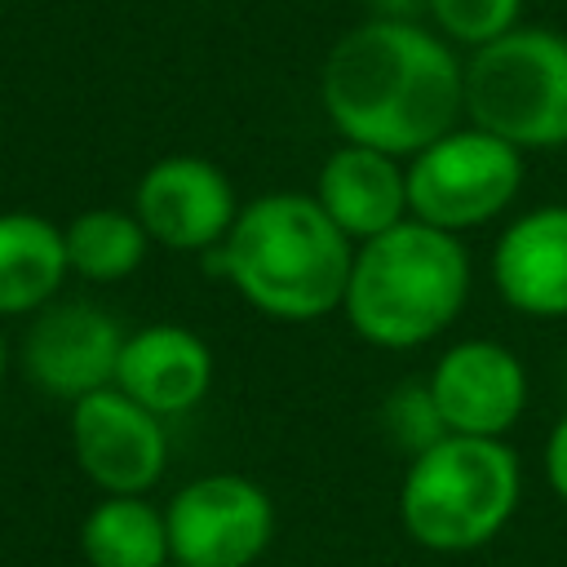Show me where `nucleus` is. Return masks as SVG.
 <instances>
[{"label":"nucleus","mask_w":567,"mask_h":567,"mask_svg":"<svg viewBox=\"0 0 567 567\" xmlns=\"http://www.w3.org/2000/svg\"><path fill=\"white\" fill-rule=\"evenodd\" d=\"M319 102L341 142L412 159L465 120V58L434 27L381 13L328 49Z\"/></svg>","instance_id":"f257e3e1"},{"label":"nucleus","mask_w":567,"mask_h":567,"mask_svg":"<svg viewBox=\"0 0 567 567\" xmlns=\"http://www.w3.org/2000/svg\"><path fill=\"white\" fill-rule=\"evenodd\" d=\"M213 252L226 284L279 323H315L341 310L354 266V239L301 190L248 199Z\"/></svg>","instance_id":"f03ea898"},{"label":"nucleus","mask_w":567,"mask_h":567,"mask_svg":"<svg viewBox=\"0 0 567 567\" xmlns=\"http://www.w3.org/2000/svg\"><path fill=\"white\" fill-rule=\"evenodd\" d=\"M470 252L461 235L416 217L354 244L341 315L381 350H416L443 337L470 301Z\"/></svg>","instance_id":"7ed1b4c3"},{"label":"nucleus","mask_w":567,"mask_h":567,"mask_svg":"<svg viewBox=\"0 0 567 567\" xmlns=\"http://www.w3.org/2000/svg\"><path fill=\"white\" fill-rule=\"evenodd\" d=\"M523 496L518 452L505 439L443 434L408 461L399 487L403 532L434 554H470L496 540Z\"/></svg>","instance_id":"20e7f679"},{"label":"nucleus","mask_w":567,"mask_h":567,"mask_svg":"<svg viewBox=\"0 0 567 567\" xmlns=\"http://www.w3.org/2000/svg\"><path fill=\"white\" fill-rule=\"evenodd\" d=\"M465 120L527 151L567 146V35L514 27L465 58Z\"/></svg>","instance_id":"39448f33"},{"label":"nucleus","mask_w":567,"mask_h":567,"mask_svg":"<svg viewBox=\"0 0 567 567\" xmlns=\"http://www.w3.org/2000/svg\"><path fill=\"white\" fill-rule=\"evenodd\" d=\"M518 190L523 151L470 120L408 159V213L452 235L496 221Z\"/></svg>","instance_id":"423d86ee"},{"label":"nucleus","mask_w":567,"mask_h":567,"mask_svg":"<svg viewBox=\"0 0 567 567\" xmlns=\"http://www.w3.org/2000/svg\"><path fill=\"white\" fill-rule=\"evenodd\" d=\"M173 563L252 567L275 540V501L248 474H199L164 505Z\"/></svg>","instance_id":"0eeeda50"},{"label":"nucleus","mask_w":567,"mask_h":567,"mask_svg":"<svg viewBox=\"0 0 567 567\" xmlns=\"http://www.w3.org/2000/svg\"><path fill=\"white\" fill-rule=\"evenodd\" d=\"M71 456L102 496H146L168 465L164 416L106 385L71 403Z\"/></svg>","instance_id":"6e6552de"},{"label":"nucleus","mask_w":567,"mask_h":567,"mask_svg":"<svg viewBox=\"0 0 567 567\" xmlns=\"http://www.w3.org/2000/svg\"><path fill=\"white\" fill-rule=\"evenodd\" d=\"M239 195L221 164L204 155H164L155 159L133 190V213L146 226L151 244L168 252H213L226 244Z\"/></svg>","instance_id":"1a4fd4ad"},{"label":"nucleus","mask_w":567,"mask_h":567,"mask_svg":"<svg viewBox=\"0 0 567 567\" xmlns=\"http://www.w3.org/2000/svg\"><path fill=\"white\" fill-rule=\"evenodd\" d=\"M124 337L128 332L106 306L53 301L31 315V328L22 337L27 381L58 403H80L84 394L115 385Z\"/></svg>","instance_id":"9d476101"},{"label":"nucleus","mask_w":567,"mask_h":567,"mask_svg":"<svg viewBox=\"0 0 567 567\" xmlns=\"http://www.w3.org/2000/svg\"><path fill=\"white\" fill-rule=\"evenodd\" d=\"M447 434L505 439L527 408L523 359L492 337H470L447 346L425 377Z\"/></svg>","instance_id":"9b49d317"},{"label":"nucleus","mask_w":567,"mask_h":567,"mask_svg":"<svg viewBox=\"0 0 567 567\" xmlns=\"http://www.w3.org/2000/svg\"><path fill=\"white\" fill-rule=\"evenodd\" d=\"M501 301L532 319H567V204L518 213L492 248Z\"/></svg>","instance_id":"f8f14e48"},{"label":"nucleus","mask_w":567,"mask_h":567,"mask_svg":"<svg viewBox=\"0 0 567 567\" xmlns=\"http://www.w3.org/2000/svg\"><path fill=\"white\" fill-rule=\"evenodd\" d=\"M310 195L354 244H368L412 217L408 213V159L385 155L377 146H359V142H341L319 164Z\"/></svg>","instance_id":"ddd939ff"},{"label":"nucleus","mask_w":567,"mask_h":567,"mask_svg":"<svg viewBox=\"0 0 567 567\" xmlns=\"http://www.w3.org/2000/svg\"><path fill=\"white\" fill-rule=\"evenodd\" d=\"M213 385V350L199 332L182 323H146L124 337L115 390L151 408L155 416L190 412Z\"/></svg>","instance_id":"4468645a"},{"label":"nucleus","mask_w":567,"mask_h":567,"mask_svg":"<svg viewBox=\"0 0 567 567\" xmlns=\"http://www.w3.org/2000/svg\"><path fill=\"white\" fill-rule=\"evenodd\" d=\"M71 275L66 235L53 217L31 208L0 213V319L40 315L58 301Z\"/></svg>","instance_id":"2eb2a0df"},{"label":"nucleus","mask_w":567,"mask_h":567,"mask_svg":"<svg viewBox=\"0 0 567 567\" xmlns=\"http://www.w3.org/2000/svg\"><path fill=\"white\" fill-rule=\"evenodd\" d=\"M89 567H168V518L146 496H102L80 523Z\"/></svg>","instance_id":"dca6fc26"},{"label":"nucleus","mask_w":567,"mask_h":567,"mask_svg":"<svg viewBox=\"0 0 567 567\" xmlns=\"http://www.w3.org/2000/svg\"><path fill=\"white\" fill-rule=\"evenodd\" d=\"M62 235H66L71 275L89 284H120L151 252V235L133 208H111V204L84 208L62 226Z\"/></svg>","instance_id":"f3484780"},{"label":"nucleus","mask_w":567,"mask_h":567,"mask_svg":"<svg viewBox=\"0 0 567 567\" xmlns=\"http://www.w3.org/2000/svg\"><path fill=\"white\" fill-rule=\"evenodd\" d=\"M430 27L456 49H483L523 27V0H425Z\"/></svg>","instance_id":"a211bd4d"},{"label":"nucleus","mask_w":567,"mask_h":567,"mask_svg":"<svg viewBox=\"0 0 567 567\" xmlns=\"http://www.w3.org/2000/svg\"><path fill=\"white\" fill-rule=\"evenodd\" d=\"M381 425H385L390 443H394L399 452H408V461L421 456L425 447H434V443L447 434V425H443V416H439L434 394H430L425 381L394 385V394H390L385 408H381Z\"/></svg>","instance_id":"6ab92c4d"},{"label":"nucleus","mask_w":567,"mask_h":567,"mask_svg":"<svg viewBox=\"0 0 567 567\" xmlns=\"http://www.w3.org/2000/svg\"><path fill=\"white\" fill-rule=\"evenodd\" d=\"M545 478H549L554 496L567 505V412L554 421V430L545 439Z\"/></svg>","instance_id":"aec40b11"},{"label":"nucleus","mask_w":567,"mask_h":567,"mask_svg":"<svg viewBox=\"0 0 567 567\" xmlns=\"http://www.w3.org/2000/svg\"><path fill=\"white\" fill-rule=\"evenodd\" d=\"M4 363H9V350H4V332H0V381H4Z\"/></svg>","instance_id":"412c9836"},{"label":"nucleus","mask_w":567,"mask_h":567,"mask_svg":"<svg viewBox=\"0 0 567 567\" xmlns=\"http://www.w3.org/2000/svg\"><path fill=\"white\" fill-rule=\"evenodd\" d=\"M168 567H182V563H168Z\"/></svg>","instance_id":"4be33fe9"}]
</instances>
